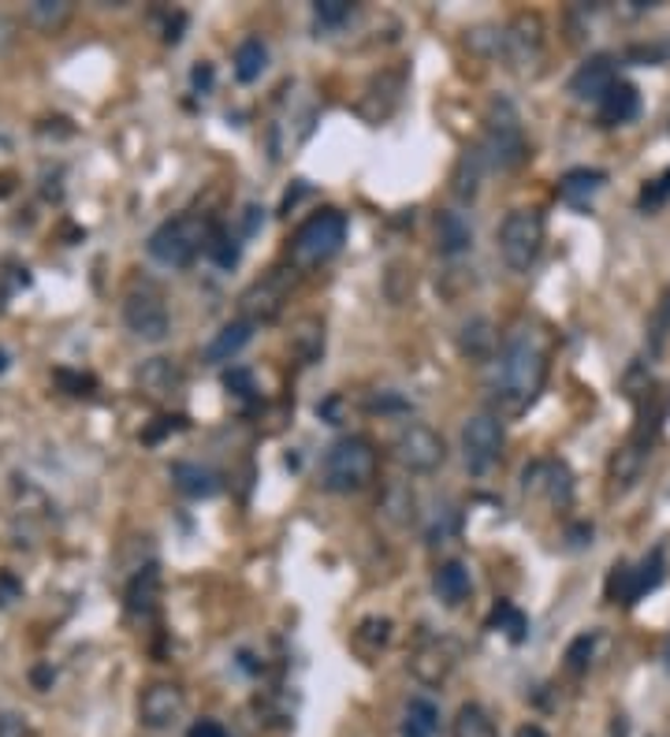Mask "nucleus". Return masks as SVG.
Instances as JSON below:
<instances>
[{
    "label": "nucleus",
    "mask_w": 670,
    "mask_h": 737,
    "mask_svg": "<svg viewBox=\"0 0 670 737\" xmlns=\"http://www.w3.org/2000/svg\"><path fill=\"white\" fill-rule=\"evenodd\" d=\"M492 362L495 365L489 376V398L495 406V417H522L547 384V369H552L547 335L533 324H517Z\"/></svg>",
    "instance_id": "f257e3e1"
},
{
    "label": "nucleus",
    "mask_w": 670,
    "mask_h": 737,
    "mask_svg": "<svg viewBox=\"0 0 670 737\" xmlns=\"http://www.w3.org/2000/svg\"><path fill=\"white\" fill-rule=\"evenodd\" d=\"M324 488L335 496H358L377 480V447L365 436H343L324 450L321 463Z\"/></svg>",
    "instance_id": "f03ea898"
},
{
    "label": "nucleus",
    "mask_w": 670,
    "mask_h": 737,
    "mask_svg": "<svg viewBox=\"0 0 670 737\" xmlns=\"http://www.w3.org/2000/svg\"><path fill=\"white\" fill-rule=\"evenodd\" d=\"M209 231H212L209 220L195 217V212H182V217L165 220L154 235H149L146 250H149V258H154L157 264H165V269H187L198 253H206Z\"/></svg>",
    "instance_id": "7ed1b4c3"
},
{
    "label": "nucleus",
    "mask_w": 670,
    "mask_h": 737,
    "mask_svg": "<svg viewBox=\"0 0 670 737\" xmlns=\"http://www.w3.org/2000/svg\"><path fill=\"white\" fill-rule=\"evenodd\" d=\"M343 242H347V217L339 209H321L294 231L291 258L299 269H321L343 250Z\"/></svg>",
    "instance_id": "20e7f679"
},
{
    "label": "nucleus",
    "mask_w": 670,
    "mask_h": 737,
    "mask_svg": "<svg viewBox=\"0 0 670 737\" xmlns=\"http://www.w3.org/2000/svg\"><path fill=\"white\" fill-rule=\"evenodd\" d=\"M484 157H489L492 168L500 172H514L522 168L525 157H530V146H525V131H522V116L511 101H492L489 108V127H484V142H481Z\"/></svg>",
    "instance_id": "39448f33"
},
{
    "label": "nucleus",
    "mask_w": 670,
    "mask_h": 737,
    "mask_svg": "<svg viewBox=\"0 0 670 737\" xmlns=\"http://www.w3.org/2000/svg\"><path fill=\"white\" fill-rule=\"evenodd\" d=\"M544 250V217L541 209H511L500 224V258L511 272H530Z\"/></svg>",
    "instance_id": "423d86ee"
},
{
    "label": "nucleus",
    "mask_w": 670,
    "mask_h": 737,
    "mask_svg": "<svg viewBox=\"0 0 670 737\" xmlns=\"http://www.w3.org/2000/svg\"><path fill=\"white\" fill-rule=\"evenodd\" d=\"M503 417L477 414L462 425V463L473 477H484L503 455Z\"/></svg>",
    "instance_id": "0eeeda50"
},
{
    "label": "nucleus",
    "mask_w": 670,
    "mask_h": 737,
    "mask_svg": "<svg viewBox=\"0 0 670 737\" xmlns=\"http://www.w3.org/2000/svg\"><path fill=\"white\" fill-rule=\"evenodd\" d=\"M395 458L410 469V474H436L447 463V444L432 425L410 422L395 436Z\"/></svg>",
    "instance_id": "6e6552de"
},
{
    "label": "nucleus",
    "mask_w": 670,
    "mask_h": 737,
    "mask_svg": "<svg viewBox=\"0 0 670 737\" xmlns=\"http://www.w3.org/2000/svg\"><path fill=\"white\" fill-rule=\"evenodd\" d=\"M124 324H127V332L142 343H165L171 332L168 305L157 291H149V287L130 291L124 299Z\"/></svg>",
    "instance_id": "1a4fd4ad"
},
{
    "label": "nucleus",
    "mask_w": 670,
    "mask_h": 737,
    "mask_svg": "<svg viewBox=\"0 0 670 737\" xmlns=\"http://www.w3.org/2000/svg\"><path fill=\"white\" fill-rule=\"evenodd\" d=\"M663 578H667V556H663V548H656L652 556H645L637 567L618 562V567L611 570V581H607V596H611L615 603H637L645 592L663 585Z\"/></svg>",
    "instance_id": "9d476101"
},
{
    "label": "nucleus",
    "mask_w": 670,
    "mask_h": 737,
    "mask_svg": "<svg viewBox=\"0 0 670 737\" xmlns=\"http://www.w3.org/2000/svg\"><path fill=\"white\" fill-rule=\"evenodd\" d=\"M500 45H503L506 60H511V68L525 71V68L541 64V56H544V23H541V15H533V12L514 15L511 27L503 30Z\"/></svg>",
    "instance_id": "9b49d317"
},
{
    "label": "nucleus",
    "mask_w": 670,
    "mask_h": 737,
    "mask_svg": "<svg viewBox=\"0 0 670 737\" xmlns=\"http://www.w3.org/2000/svg\"><path fill=\"white\" fill-rule=\"evenodd\" d=\"M182 712H187V693L171 682L149 685V689L138 696V719L142 726H149V730H168L171 723L182 719Z\"/></svg>",
    "instance_id": "f8f14e48"
},
{
    "label": "nucleus",
    "mask_w": 670,
    "mask_h": 737,
    "mask_svg": "<svg viewBox=\"0 0 670 737\" xmlns=\"http://www.w3.org/2000/svg\"><path fill=\"white\" fill-rule=\"evenodd\" d=\"M525 491H544L547 504L552 507H570L574 504V477L570 469H566L563 463H533L530 469H525Z\"/></svg>",
    "instance_id": "ddd939ff"
},
{
    "label": "nucleus",
    "mask_w": 670,
    "mask_h": 737,
    "mask_svg": "<svg viewBox=\"0 0 670 737\" xmlns=\"http://www.w3.org/2000/svg\"><path fill=\"white\" fill-rule=\"evenodd\" d=\"M615 82H618V75H615V60L611 56H604V53L600 56H588L585 64L570 75V94L577 101H596V105H600Z\"/></svg>",
    "instance_id": "4468645a"
},
{
    "label": "nucleus",
    "mask_w": 670,
    "mask_h": 737,
    "mask_svg": "<svg viewBox=\"0 0 670 737\" xmlns=\"http://www.w3.org/2000/svg\"><path fill=\"white\" fill-rule=\"evenodd\" d=\"M253 321H247V316H239V321H228L220 328L217 335L206 343V351H201V357H206L209 365H223V362H231L235 354H242L247 351V343L253 340Z\"/></svg>",
    "instance_id": "2eb2a0df"
},
{
    "label": "nucleus",
    "mask_w": 670,
    "mask_h": 737,
    "mask_svg": "<svg viewBox=\"0 0 670 737\" xmlns=\"http://www.w3.org/2000/svg\"><path fill=\"white\" fill-rule=\"evenodd\" d=\"M645 463H648V447L637 444V439H629V444H622L611 455V466H607V480H611V491H629L641 480L645 474Z\"/></svg>",
    "instance_id": "dca6fc26"
},
{
    "label": "nucleus",
    "mask_w": 670,
    "mask_h": 737,
    "mask_svg": "<svg viewBox=\"0 0 670 737\" xmlns=\"http://www.w3.org/2000/svg\"><path fill=\"white\" fill-rule=\"evenodd\" d=\"M454 663H459V648H454L451 641H429L413 655V674H418L425 685H440L447 682V674L454 671Z\"/></svg>",
    "instance_id": "f3484780"
},
{
    "label": "nucleus",
    "mask_w": 670,
    "mask_h": 737,
    "mask_svg": "<svg viewBox=\"0 0 670 737\" xmlns=\"http://www.w3.org/2000/svg\"><path fill=\"white\" fill-rule=\"evenodd\" d=\"M641 112V94H637L634 82H615L611 90H607V97L596 105V116H600L604 127H622Z\"/></svg>",
    "instance_id": "a211bd4d"
},
{
    "label": "nucleus",
    "mask_w": 670,
    "mask_h": 737,
    "mask_svg": "<svg viewBox=\"0 0 670 737\" xmlns=\"http://www.w3.org/2000/svg\"><path fill=\"white\" fill-rule=\"evenodd\" d=\"M470 246H473L470 220H465L459 209H443L440 217H436V250H440L443 258H459Z\"/></svg>",
    "instance_id": "6ab92c4d"
},
{
    "label": "nucleus",
    "mask_w": 670,
    "mask_h": 737,
    "mask_svg": "<svg viewBox=\"0 0 670 737\" xmlns=\"http://www.w3.org/2000/svg\"><path fill=\"white\" fill-rule=\"evenodd\" d=\"M484 168H489V157H484L481 146L465 149L459 164H454V176H451V194L459 201H473L477 194H481V179H484Z\"/></svg>",
    "instance_id": "aec40b11"
},
{
    "label": "nucleus",
    "mask_w": 670,
    "mask_h": 737,
    "mask_svg": "<svg viewBox=\"0 0 670 737\" xmlns=\"http://www.w3.org/2000/svg\"><path fill=\"white\" fill-rule=\"evenodd\" d=\"M495 343H500V340H495V328H492L489 316H473V321L462 324L459 351H462V357H470L473 365L492 362V357H495Z\"/></svg>",
    "instance_id": "412c9836"
},
{
    "label": "nucleus",
    "mask_w": 670,
    "mask_h": 737,
    "mask_svg": "<svg viewBox=\"0 0 670 737\" xmlns=\"http://www.w3.org/2000/svg\"><path fill=\"white\" fill-rule=\"evenodd\" d=\"M436 730H440V708H436V700H429V696H410L402 708L399 734L402 737H436Z\"/></svg>",
    "instance_id": "4be33fe9"
},
{
    "label": "nucleus",
    "mask_w": 670,
    "mask_h": 737,
    "mask_svg": "<svg viewBox=\"0 0 670 737\" xmlns=\"http://www.w3.org/2000/svg\"><path fill=\"white\" fill-rule=\"evenodd\" d=\"M171 480H176V488L190 499H209L220 491V477L198 463H176L171 466Z\"/></svg>",
    "instance_id": "5701e85b"
},
{
    "label": "nucleus",
    "mask_w": 670,
    "mask_h": 737,
    "mask_svg": "<svg viewBox=\"0 0 670 737\" xmlns=\"http://www.w3.org/2000/svg\"><path fill=\"white\" fill-rule=\"evenodd\" d=\"M157 596H160V570L149 562V567H142V573H135L127 585V608L130 614H154L157 608Z\"/></svg>",
    "instance_id": "b1692460"
},
{
    "label": "nucleus",
    "mask_w": 670,
    "mask_h": 737,
    "mask_svg": "<svg viewBox=\"0 0 670 737\" xmlns=\"http://www.w3.org/2000/svg\"><path fill=\"white\" fill-rule=\"evenodd\" d=\"M432 589L447 608H459V603L470 596V570H465L462 562H443L432 578Z\"/></svg>",
    "instance_id": "393cba45"
},
{
    "label": "nucleus",
    "mask_w": 670,
    "mask_h": 737,
    "mask_svg": "<svg viewBox=\"0 0 670 737\" xmlns=\"http://www.w3.org/2000/svg\"><path fill=\"white\" fill-rule=\"evenodd\" d=\"M604 183H607V172H600V168H574L558 179V194H563V201H570V205H585Z\"/></svg>",
    "instance_id": "a878e982"
},
{
    "label": "nucleus",
    "mask_w": 670,
    "mask_h": 737,
    "mask_svg": "<svg viewBox=\"0 0 670 737\" xmlns=\"http://www.w3.org/2000/svg\"><path fill=\"white\" fill-rule=\"evenodd\" d=\"M242 310H247V321H272L283 310V291H276L272 283H258L242 294Z\"/></svg>",
    "instance_id": "bb28decb"
},
{
    "label": "nucleus",
    "mask_w": 670,
    "mask_h": 737,
    "mask_svg": "<svg viewBox=\"0 0 670 737\" xmlns=\"http://www.w3.org/2000/svg\"><path fill=\"white\" fill-rule=\"evenodd\" d=\"M265 68H269L265 41H261V38L239 41V49H235V79L239 82H258L261 75H265Z\"/></svg>",
    "instance_id": "cd10ccee"
},
{
    "label": "nucleus",
    "mask_w": 670,
    "mask_h": 737,
    "mask_svg": "<svg viewBox=\"0 0 670 737\" xmlns=\"http://www.w3.org/2000/svg\"><path fill=\"white\" fill-rule=\"evenodd\" d=\"M138 381L149 395H176L182 384V373L168 362V357H154V362L138 373Z\"/></svg>",
    "instance_id": "c85d7f7f"
},
{
    "label": "nucleus",
    "mask_w": 670,
    "mask_h": 737,
    "mask_svg": "<svg viewBox=\"0 0 670 737\" xmlns=\"http://www.w3.org/2000/svg\"><path fill=\"white\" fill-rule=\"evenodd\" d=\"M451 737H500V730H495V719L481 704H462L451 723Z\"/></svg>",
    "instance_id": "c756f323"
},
{
    "label": "nucleus",
    "mask_w": 670,
    "mask_h": 737,
    "mask_svg": "<svg viewBox=\"0 0 670 737\" xmlns=\"http://www.w3.org/2000/svg\"><path fill=\"white\" fill-rule=\"evenodd\" d=\"M206 253L220 264V269H235V264H239V242L231 239V235L223 231V228H212V231H209Z\"/></svg>",
    "instance_id": "7c9ffc66"
},
{
    "label": "nucleus",
    "mask_w": 670,
    "mask_h": 737,
    "mask_svg": "<svg viewBox=\"0 0 670 737\" xmlns=\"http://www.w3.org/2000/svg\"><path fill=\"white\" fill-rule=\"evenodd\" d=\"M489 626H500V630H506V633H511V641H514V644H522V641H525V630H530V622H525V614H522V611L511 608V603L503 600L500 608L492 611Z\"/></svg>",
    "instance_id": "2f4dec72"
},
{
    "label": "nucleus",
    "mask_w": 670,
    "mask_h": 737,
    "mask_svg": "<svg viewBox=\"0 0 670 737\" xmlns=\"http://www.w3.org/2000/svg\"><path fill=\"white\" fill-rule=\"evenodd\" d=\"M354 15V4L350 0H317L313 4V19H317V27H343L347 19Z\"/></svg>",
    "instance_id": "473e14b6"
},
{
    "label": "nucleus",
    "mask_w": 670,
    "mask_h": 737,
    "mask_svg": "<svg viewBox=\"0 0 670 737\" xmlns=\"http://www.w3.org/2000/svg\"><path fill=\"white\" fill-rule=\"evenodd\" d=\"M593 652H596V633H582V637H574L570 648H566V671L585 674L588 663H593Z\"/></svg>",
    "instance_id": "72a5a7b5"
},
{
    "label": "nucleus",
    "mask_w": 670,
    "mask_h": 737,
    "mask_svg": "<svg viewBox=\"0 0 670 737\" xmlns=\"http://www.w3.org/2000/svg\"><path fill=\"white\" fill-rule=\"evenodd\" d=\"M67 12H71V8L60 4V0H56V4H49V0H38V4H30V15H34L42 27H60L67 19Z\"/></svg>",
    "instance_id": "f704fd0d"
},
{
    "label": "nucleus",
    "mask_w": 670,
    "mask_h": 737,
    "mask_svg": "<svg viewBox=\"0 0 670 737\" xmlns=\"http://www.w3.org/2000/svg\"><path fill=\"white\" fill-rule=\"evenodd\" d=\"M358 637L362 641H369V644H388L391 641V619H365L362 622V630H358Z\"/></svg>",
    "instance_id": "c9c22d12"
},
{
    "label": "nucleus",
    "mask_w": 670,
    "mask_h": 737,
    "mask_svg": "<svg viewBox=\"0 0 670 737\" xmlns=\"http://www.w3.org/2000/svg\"><path fill=\"white\" fill-rule=\"evenodd\" d=\"M667 194H670V172H667L663 179H656L652 187H645L641 205H645V209H656V205H663V201H667Z\"/></svg>",
    "instance_id": "e433bc0d"
},
{
    "label": "nucleus",
    "mask_w": 670,
    "mask_h": 737,
    "mask_svg": "<svg viewBox=\"0 0 670 737\" xmlns=\"http://www.w3.org/2000/svg\"><path fill=\"white\" fill-rule=\"evenodd\" d=\"M0 737H27V723L15 712H4L0 715Z\"/></svg>",
    "instance_id": "4c0bfd02"
},
{
    "label": "nucleus",
    "mask_w": 670,
    "mask_h": 737,
    "mask_svg": "<svg viewBox=\"0 0 670 737\" xmlns=\"http://www.w3.org/2000/svg\"><path fill=\"white\" fill-rule=\"evenodd\" d=\"M231 387L235 395H253V376L247 373V369H235V373H228V381H223Z\"/></svg>",
    "instance_id": "58836bf2"
},
{
    "label": "nucleus",
    "mask_w": 670,
    "mask_h": 737,
    "mask_svg": "<svg viewBox=\"0 0 670 737\" xmlns=\"http://www.w3.org/2000/svg\"><path fill=\"white\" fill-rule=\"evenodd\" d=\"M187 737H231L223 726L217 723V719H201V723H195L190 726V734Z\"/></svg>",
    "instance_id": "ea45409f"
},
{
    "label": "nucleus",
    "mask_w": 670,
    "mask_h": 737,
    "mask_svg": "<svg viewBox=\"0 0 670 737\" xmlns=\"http://www.w3.org/2000/svg\"><path fill=\"white\" fill-rule=\"evenodd\" d=\"M190 79H195V90H201V94H206V90L212 86V68L201 64V68H195V75H190Z\"/></svg>",
    "instance_id": "a19ab883"
},
{
    "label": "nucleus",
    "mask_w": 670,
    "mask_h": 737,
    "mask_svg": "<svg viewBox=\"0 0 670 737\" xmlns=\"http://www.w3.org/2000/svg\"><path fill=\"white\" fill-rule=\"evenodd\" d=\"M514 737H547V734L541 730V726H533V723H530V726H517V734H514Z\"/></svg>",
    "instance_id": "79ce46f5"
},
{
    "label": "nucleus",
    "mask_w": 670,
    "mask_h": 737,
    "mask_svg": "<svg viewBox=\"0 0 670 737\" xmlns=\"http://www.w3.org/2000/svg\"><path fill=\"white\" fill-rule=\"evenodd\" d=\"M0 373H4V351H0Z\"/></svg>",
    "instance_id": "37998d69"
}]
</instances>
